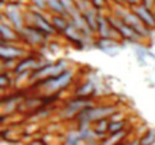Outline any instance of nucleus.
Returning <instances> with one entry per match:
<instances>
[{
    "mask_svg": "<svg viewBox=\"0 0 155 145\" xmlns=\"http://www.w3.org/2000/svg\"><path fill=\"white\" fill-rule=\"evenodd\" d=\"M140 144V141H133V142H128V144H126V145H138Z\"/></svg>",
    "mask_w": 155,
    "mask_h": 145,
    "instance_id": "c756f323",
    "label": "nucleus"
},
{
    "mask_svg": "<svg viewBox=\"0 0 155 145\" xmlns=\"http://www.w3.org/2000/svg\"><path fill=\"white\" fill-rule=\"evenodd\" d=\"M152 3H154V0H143V6L150 8V10H151V7H152Z\"/></svg>",
    "mask_w": 155,
    "mask_h": 145,
    "instance_id": "cd10ccee",
    "label": "nucleus"
},
{
    "mask_svg": "<svg viewBox=\"0 0 155 145\" xmlns=\"http://www.w3.org/2000/svg\"><path fill=\"white\" fill-rule=\"evenodd\" d=\"M90 2H92V4H93L96 8L103 7V4H104V0H90Z\"/></svg>",
    "mask_w": 155,
    "mask_h": 145,
    "instance_id": "a878e982",
    "label": "nucleus"
},
{
    "mask_svg": "<svg viewBox=\"0 0 155 145\" xmlns=\"http://www.w3.org/2000/svg\"><path fill=\"white\" fill-rule=\"evenodd\" d=\"M0 85H2V87H4V86L7 85V75L6 73H3L2 77H0Z\"/></svg>",
    "mask_w": 155,
    "mask_h": 145,
    "instance_id": "bb28decb",
    "label": "nucleus"
},
{
    "mask_svg": "<svg viewBox=\"0 0 155 145\" xmlns=\"http://www.w3.org/2000/svg\"><path fill=\"white\" fill-rule=\"evenodd\" d=\"M61 2H62L64 8H65V13L71 17V18L76 16L78 13H81L79 10H78V6L74 3V2H72V0H61Z\"/></svg>",
    "mask_w": 155,
    "mask_h": 145,
    "instance_id": "aec40b11",
    "label": "nucleus"
},
{
    "mask_svg": "<svg viewBox=\"0 0 155 145\" xmlns=\"http://www.w3.org/2000/svg\"><path fill=\"white\" fill-rule=\"evenodd\" d=\"M116 111L114 106H102V107H87L78 116V121L81 124V128H87V125L92 121L106 120V117L111 116Z\"/></svg>",
    "mask_w": 155,
    "mask_h": 145,
    "instance_id": "f257e3e1",
    "label": "nucleus"
},
{
    "mask_svg": "<svg viewBox=\"0 0 155 145\" xmlns=\"http://www.w3.org/2000/svg\"><path fill=\"white\" fill-rule=\"evenodd\" d=\"M96 47L104 54H107V55H117L120 48H121L120 44L113 38H100L96 42Z\"/></svg>",
    "mask_w": 155,
    "mask_h": 145,
    "instance_id": "1a4fd4ad",
    "label": "nucleus"
},
{
    "mask_svg": "<svg viewBox=\"0 0 155 145\" xmlns=\"http://www.w3.org/2000/svg\"><path fill=\"white\" fill-rule=\"evenodd\" d=\"M123 128H124V121L113 120L111 123H109V133H111V134L121 133Z\"/></svg>",
    "mask_w": 155,
    "mask_h": 145,
    "instance_id": "5701e85b",
    "label": "nucleus"
},
{
    "mask_svg": "<svg viewBox=\"0 0 155 145\" xmlns=\"http://www.w3.org/2000/svg\"><path fill=\"white\" fill-rule=\"evenodd\" d=\"M90 107V101L85 97H79V99H75V100L69 101L68 104L65 106V109L62 110V116L64 117H75V116H79V114L83 111L85 109Z\"/></svg>",
    "mask_w": 155,
    "mask_h": 145,
    "instance_id": "423d86ee",
    "label": "nucleus"
},
{
    "mask_svg": "<svg viewBox=\"0 0 155 145\" xmlns=\"http://www.w3.org/2000/svg\"><path fill=\"white\" fill-rule=\"evenodd\" d=\"M25 54L24 49L18 48V47H13V45H6L3 42L0 47V55L3 61H13L16 58H20Z\"/></svg>",
    "mask_w": 155,
    "mask_h": 145,
    "instance_id": "9d476101",
    "label": "nucleus"
},
{
    "mask_svg": "<svg viewBox=\"0 0 155 145\" xmlns=\"http://www.w3.org/2000/svg\"><path fill=\"white\" fill-rule=\"evenodd\" d=\"M6 18H7L10 23H12L13 28L17 30V31L20 32L21 30L24 28V24H23V16H21L20 10H18V7H17L16 4H8L7 8H6Z\"/></svg>",
    "mask_w": 155,
    "mask_h": 145,
    "instance_id": "0eeeda50",
    "label": "nucleus"
},
{
    "mask_svg": "<svg viewBox=\"0 0 155 145\" xmlns=\"http://www.w3.org/2000/svg\"><path fill=\"white\" fill-rule=\"evenodd\" d=\"M114 2H116V3H118V4L121 3V0H114Z\"/></svg>",
    "mask_w": 155,
    "mask_h": 145,
    "instance_id": "7c9ffc66",
    "label": "nucleus"
},
{
    "mask_svg": "<svg viewBox=\"0 0 155 145\" xmlns=\"http://www.w3.org/2000/svg\"><path fill=\"white\" fill-rule=\"evenodd\" d=\"M126 2H127L128 4H137L140 0H126Z\"/></svg>",
    "mask_w": 155,
    "mask_h": 145,
    "instance_id": "c85d7f7f",
    "label": "nucleus"
},
{
    "mask_svg": "<svg viewBox=\"0 0 155 145\" xmlns=\"http://www.w3.org/2000/svg\"><path fill=\"white\" fill-rule=\"evenodd\" d=\"M107 21L110 23L111 28L114 30L116 32H118V34L121 35V38H124V40L135 42V41L140 38L138 34L131 28L130 25H127L121 18H118V17H107Z\"/></svg>",
    "mask_w": 155,
    "mask_h": 145,
    "instance_id": "20e7f679",
    "label": "nucleus"
},
{
    "mask_svg": "<svg viewBox=\"0 0 155 145\" xmlns=\"http://www.w3.org/2000/svg\"><path fill=\"white\" fill-rule=\"evenodd\" d=\"M155 144V130H150L140 140V145H154Z\"/></svg>",
    "mask_w": 155,
    "mask_h": 145,
    "instance_id": "4be33fe9",
    "label": "nucleus"
},
{
    "mask_svg": "<svg viewBox=\"0 0 155 145\" xmlns=\"http://www.w3.org/2000/svg\"><path fill=\"white\" fill-rule=\"evenodd\" d=\"M93 92H94V85H93V82L89 81V82H86V83H83L81 87H78L76 94H78V97H87Z\"/></svg>",
    "mask_w": 155,
    "mask_h": 145,
    "instance_id": "6ab92c4d",
    "label": "nucleus"
},
{
    "mask_svg": "<svg viewBox=\"0 0 155 145\" xmlns=\"http://www.w3.org/2000/svg\"><path fill=\"white\" fill-rule=\"evenodd\" d=\"M71 82H72V72L65 71L64 73L58 75V76H52L48 77V79H44V81H40L37 85L42 86L49 92H61L62 89H65Z\"/></svg>",
    "mask_w": 155,
    "mask_h": 145,
    "instance_id": "7ed1b4c3",
    "label": "nucleus"
},
{
    "mask_svg": "<svg viewBox=\"0 0 155 145\" xmlns=\"http://www.w3.org/2000/svg\"><path fill=\"white\" fill-rule=\"evenodd\" d=\"M134 13L138 16V18L147 25L148 28L155 27V14L150 10V8L144 7V6H135Z\"/></svg>",
    "mask_w": 155,
    "mask_h": 145,
    "instance_id": "9b49d317",
    "label": "nucleus"
},
{
    "mask_svg": "<svg viewBox=\"0 0 155 145\" xmlns=\"http://www.w3.org/2000/svg\"><path fill=\"white\" fill-rule=\"evenodd\" d=\"M118 18H121L127 25H130L140 37H150V28L140 20L134 12H123L121 14H118Z\"/></svg>",
    "mask_w": 155,
    "mask_h": 145,
    "instance_id": "39448f33",
    "label": "nucleus"
},
{
    "mask_svg": "<svg viewBox=\"0 0 155 145\" xmlns=\"http://www.w3.org/2000/svg\"><path fill=\"white\" fill-rule=\"evenodd\" d=\"M33 3L35 4L38 8H44L45 6H48V0H33Z\"/></svg>",
    "mask_w": 155,
    "mask_h": 145,
    "instance_id": "393cba45",
    "label": "nucleus"
},
{
    "mask_svg": "<svg viewBox=\"0 0 155 145\" xmlns=\"http://www.w3.org/2000/svg\"><path fill=\"white\" fill-rule=\"evenodd\" d=\"M134 52H135V58H137V61H138L140 65H145L147 64V57H150L151 59L155 61V55L150 51V49H147L145 47H141V45H138L137 48H134Z\"/></svg>",
    "mask_w": 155,
    "mask_h": 145,
    "instance_id": "2eb2a0df",
    "label": "nucleus"
},
{
    "mask_svg": "<svg viewBox=\"0 0 155 145\" xmlns=\"http://www.w3.org/2000/svg\"><path fill=\"white\" fill-rule=\"evenodd\" d=\"M97 13H94V10L92 8H87L85 13H83V18H85L86 24L89 25V28L92 31H97Z\"/></svg>",
    "mask_w": 155,
    "mask_h": 145,
    "instance_id": "dca6fc26",
    "label": "nucleus"
},
{
    "mask_svg": "<svg viewBox=\"0 0 155 145\" xmlns=\"http://www.w3.org/2000/svg\"><path fill=\"white\" fill-rule=\"evenodd\" d=\"M66 69H65V62H57V64H44L41 65L40 68H37L35 71H33V75H31V79L33 81H44V79H48V77H52V76H58L64 73Z\"/></svg>",
    "mask_w": 155,
    "mask_h": 145,
    "instance_id": "f03ea898",
    "label": "nucleus"
},
{
    "mask_svg": "<svg viewBox=\"0 0 155 145\" xmlns=\"http://www.w3.org/2000/svg\"><path fill=\"white\" fill-rule=\"evenodd\" d=\"M20 34L30 44H41V42H44L47 35H48V34H45V32H42L41 30L35 28V27H24L20 31Z\"/></svg>",
    "mask_w": 155,
    "mask_h": 145,
    "instance_id": "6e6552de",
    "label": "nucleus"
},
{
    "mask_svg": "<svg viewBox=\"0 0 155 145\" xmlns=\"http://www.w3.org/2000/svg\"><path fill=\"white\" fill-rule=\"evenodd\" d=\"M52 25H54V28L55 30L65 31V30L71 25V23L65 18V16H59V14H57V16L52 18Z\"/></svg>",
    "mask_w": 155,
    "mask_h": 145,
    "instance_id": "a211bd4d",
    "label": "nucleus"
},
{
    "mask_svg": "<svg viewBox=\"0 0 155 145\" xmlns=\"http://www.w3.org/2000/svg\"><path fill=\"white\" fill-rule=\"evenodd\" d=\"M81 141H82V138L79 135V131L78 133L68 134V137H66V145H79Z\"/></svg>",
    "mask_w": 155,
    "mask_h": 145,
    "instance_id": "b1692460",
    "label": "nucleus"
},
{
    "mask_svg": "<svg viewBox=\"0 0 155 145\" xmlns=\"http://www.w3.org/2000/svg\"><path fill=\"white\" fill-rule=\"evenodd\" d=\"M154 145H155V144H154Z\"/></svg>",
    "mask_w": 155,
    "mask_h": 145,
    "instance_id": "473e14b6",
    "label": "nucleus"
},
{
    "mask_svg": "<svg viewBox=\"0 0 155 145\" xmlns=\"http://www.w3.org/2000/svg\"><path fill=\"white\" fill-rule=\"evenodd\" d=\"M37 68H40L38 61L35 58H25L16 66L14 69V75H21V73H27L30 71H35Z\"/></svg>",
    "mask_w": 155,
    "mask_h": 145,
    "instance_id": "ddd939ff",
    "label": "nucleus"
},
{
    "mask_svg": "<svg viewBox=\"0 0 155 145\" xmlns=\"http://www.w3.org/2000/svg\"><path fill=\"white\" fill-rule=\"evenodd\" d=\"M31 18L34 20V25L35 28L41 30L45 34H52L55 32V28H54L52 24H49V21L45 18L41 13H31Z\"/></svg>",
    "mask_w": 155,
    "mask_h": 145,
    "instance_id": "f8f14e48",
    "label": "nucleus"
},
{
    "mask_svg": "<svg viewBox=\"0 0 155 145\" xmlns=\"http://www.w3.org/2000/svg\"><path fill=\"white\" fill-rule=\"evenodd\" d=\"M48 7L51 8L52 12L57 13V14H59V16H65L66 14L61 0H48Z\"/></svg>",
    "mask_w": 155,
    "mask_h": 145,
    "instance_id": "412c9836",
    "label": "nucleus"
},
{
    "mask_svg": "<svg viewBox=\"0 0 155 145\" xmlns=\"http://www.w3.org/2000/svg\"><path fill=\"white\" fill-rule=\"evenodd\" d=\"M0 30H2V40L4 41H16L17 40V32L12 28V25H7L6 23L0 24Z\"/></svg>",
    "mask_w": 155,
    "mask_h": 145,
    "instance_id": "f3484780",
    "label": "nucleus"
},
{
    "mask_svg": "<svg viewBox=\"0 0 155 145\" xmlns=\"http://www.w3.org/2000/svg\"><path fill=\"white\" fill-rule=\"evenodd\" d=\"M97 31H99V34H100V38H113L114 30L111 28L110 23H109L106 17H103L102 14L97 16Z\"/></svg>",
    "mask_w": 155,
    "mask_h": 145,
    "instance_id": "4468645a",
    "label": "nucleus"
},
{
    "mask_svg": "<svg viewBox=\"0 0 155 145\" xmlns=\"http://www.w3.org/2000/svg\"><path fill=\"white\" fill-rule=\"evenodd\" d=\"M154 28H155V27H154Z\"/></svg>",
    "mask_w": 155,
    "mask_h": 145,
    "instance_id": "2f4dec72",
    "label": "nucleus"
}]
</instances>
